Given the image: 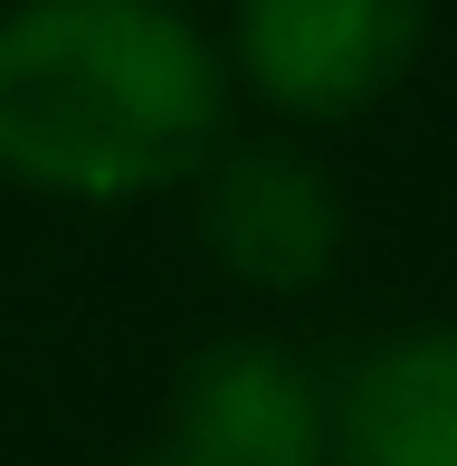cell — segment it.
Returning <instances> with one entry per match:
<instances>
[{
  "instance_id": "1",
  "label": "cell",
  "mask_w": 457,
  "mask_h": 466,
  "mask_svg": "<svg viewBox=\"0 0 457 466\" xmlns=\"http://www.w3.org/2000/svg\"><path fill=\"white\" fill-rule=\"evenodd\" d=\"M228 76L172 0L0 10V172L57 200H143L219 153Z\"/></svg>"
},
{
  "instance_id": "2",
  "label": "cell",
  "mask_w": 457,
  "mask_h": 466,
  "mask_svg": "<svg viewBox=\"0 0 457 466\" xmlns=\"http://www.w3.org/2000/svg\"><path fill=\"white\" fill-rule=\"evenodd\" d=\"M429 0H239V67L286 115H362L410 76Z\"/></svg>"
},
{
  "instance_id": "3",
  "label": "cell",
  "mask_w": 457,
  "mask_h": 466,
  "mask_svg": "<svg viewBox=\"0 0 457 466\" xmlns=\"http://www.w3.org/2000/svg\"><path fill=\"white\" fill-rule=\"evenodd\" d=\"M324 438L315 371L277 343H210L172 390V448L191 466H315Z\"/></svg>"
},
{
  "instance_id": "4",
  "label": "cell",
  "mask_w": 457,
  "mask_h": 466,
  "mask_svg": "<svg viewBox=\"0 0 457 466\" xmlns=\"http://www.w3.org/2000/svg\"><path fill=\"white\" fill-rule=\"evenodd\" d=\"M200 172H210L200 181V238L219 248L228 277H248V286H315L324 267H334L343 209H334V190H324L315 162L248 143V153H210Z\"/></svg>"
},
{
  "instance_id": "5",
  "label": "cell",
  "mask_w": 457,
  "mask_h": 466,
  "mask_svg": "<svg viewBox=\"0 0 457 466\" xmlns=\"http://www.w3.org/2000/svg\"><path fill=\"white\" fill-rule=\"evenodd\" d=\"M352 466H457V324H420L381 343L334 400Z\"/></svg>"
},
{
  "instance_id": "6",
  "label": "cell",
  "mask_w": 457,
  "mask_h": 466,
  "mask_svg": "<svg viewBox=\"0 0 457 466\" xmlns=\"http://www.w3.org/2000/svg\"><path fill=\"white\" fill-rule=\"evenodd\" d=\"M134 466H191V457H181V448H172V438H162V448H143Z\"/></svg>"
}]
</instances>
